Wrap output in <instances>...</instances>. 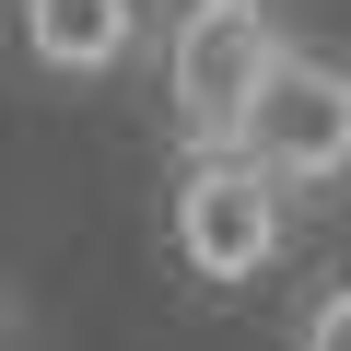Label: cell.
<instances>
[{
  "label": "cell",
  "instance_id": "cell-3",
  "mask_svg": "<svg viewBox=\"0 0 351 351\" xmlns=\"http://www.w3.org/2000/svg\"><path fill=\"white\" fill-rule=\"evenodd\" d=\"M234 152H258L269 188H293V199H339V188H351V47L293 36L281 71H269L258 106H246Z\"/></svg>",
  "mask_w": 351,
  "mask_h": 351
},
{
  "label": "cell",
  "instance_id": "cell-4",
  "mask_svg": "<svg viewBox=\"0 0 351 351\" xmlns=\"http://www.w3.org/2000/svg\"><path fill=\"white\" fill-rule=\"evenodd\" d=\"M152 47V0H0V59L36 94H106Z\"/></svg>",
  "mask_w": 351,
  "mask_h": 351
},
{
  "label": "cell",
  "instance_id": "cell-1",
  "mask_svg": "<svg viewBox=\"0 0 351 351\" xmlns=\"http://www.w3.org/2000/svg\"><path fill=\"white\" fill-rule=\"evenodd\" d=\"M293 188H269V164L258 152H234V141H188L164 164V258H176V281L188 293H223V304H246L258 281H281L293 269Z\"/></svg>",
  "mask_w": 351,
  "mask_h": 351
},
{
  "label": "cell",
  "instance_id": "cell-2",
  "mask_svg": "<svg viewBox=\"0 0 351 351\" xmlns=\"http://www.w3.org/2000/svg\"><path fill=\"white\" fill-rule=\"evenodd\" d=\"M293 24H281V0H164V24H152V106H164V141L188 152V141H234L258 82L281 71Z\"/></svg>",
  "mask_w": 351,
  "mask_h": 351
},
{
  "label": "cell",
  "instance_id": "cell-5",
  "mask_svg": "<svg viewBox=\"0 0 351 351\" xmlns=\"http://www.w3.org/2000/svg\"><path fill=\"white\" fill-rule=\"evenodd\" d=\"M281 351H351V258H339V269H316V281L293 293Z\"/></svg>",
  "mask_w": 351,
  "mask_h": 351
}]
</instances>
